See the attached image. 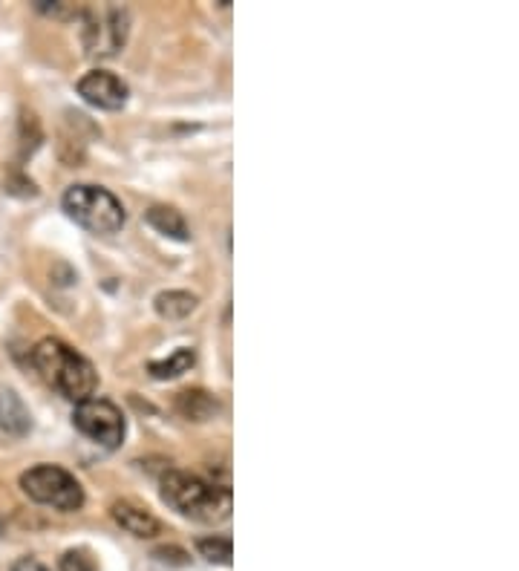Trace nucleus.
<instances>
[{"label": "nucleus", "mask_w": 519, "mask_h": 571, "mask_svg": "<svg viewBox=\"0 0 519 571\" xmlns=\"http://www.w3.org/2000/svg\"><path fill=\"white\" fill-rule=\"evenodd\" d=\"M145 220H148L150 228H156L159 234H165L171 240H179V243H185L191 237L185 217L176 208H171V205H150L148 211H145Z\"/></svg>", "instance_id": "9d476101"}, {"label": "nucleus", "mask_w": 519, "mask_h": 571, "mask_svg": "<svg viewBox=\"0 0 519 571\" xmlns=\"http://www.w3.org/2000/svg\"><path fill=\"white\" fill-rule=\"evenodd\" d=\"M3 531H6V525H3V520H0V537H3Z\"/></svg>", "instance_id": "6ab92c4d"}, {"label": "nucleus", "mask_w": 519, "mask_h": 571, "mask_svg": "<svg viewBox=\"0 0 519 571\" xmlns=\"http://www.w3.org/2000/svg\"><path fill=\"white\" fill-rule=\"evenodd\" d=\"M21 491L32 502L52 505L58 511H78L84 505V488L73 473L58 465H35L21 473Z\"/></svg>", "instance_id": "20e7f679"}, {"label": "nucleus", "mask_w": 519, "mask_h": 571, "mask_svg": "<svg viewBox=\"0 0 519 571\" xmlns=\"http://www.w3.org/2000/svg\"><path fill=\"white\" fill-rule=\"evenodd\" d=\"M162 499L182 517L199 522H223L231 514V491L188 471H168L162 476Z\"/></svg>", "instance_id": "f03ea898"}, {"label": "nucleus", "mask_w": 519, "mask_h": 571, "mask_svg": "<svg viewBox=\"0 0 519 571\" xmlns=\"http://www.w3.org/2000/svg\"><path fill=\"white\" fill-rule=\"evenodd\" d=\"M176 410L188 419V422H208L220 413V401L205 393V390H185L176 398Z\"/></svg>", "instance_id": "9b49d317"}, {"label": "nucleus", "mask_w": 519, "mask_h": 571, "mask_svg": "<svg viewBox=\"0 0 519 571\" xmlns=\"http://www.w3.org/2000/svg\"><path fill=\"white\" fill-rule=\"evenodd\" d=\"M153 557H159V560H165V563H176V566H185V563H188V554H185L182 548H156Z\"/></svg>", "instance_id": "f3484780"}, {"label": "nucleus", "mask_w": 519, "mask_h": 571, "mask_svg": "<svg viewBox=\"0 0 519 571\" xmlns=\"http://www.w3.org/2000/svg\"><path fill=\"white\" fill-rule=\"evenodd\" d=\"M32 364L38 373L44 375V381L50 387H55L61 396L70 398L75 404L96 393L99 375L93 370V364L58 338L38 341L32 349Z\"/></svg>", "instance_id": "f257e3e1"}, {"label": "nucleus", "mask_w": 519, "mask_h": 571, "mask_svg": "<svg viewBox=\"0 0 519 571\" xmlns=\"http://www.w3.org/2000/svg\"><path fill=\"white\" fill-rule=\"evenodd\" d=\"M194 349H176L171 358L165 361H150L148 373L159 381H168V378H179L182 373H188L194 367Z\"/></svg>", "instance_id": "ddd939ff"}, {"label": "nucleus", "mask_w": 519, "mask_h": 571, "mask_svg": "<svg viewBox=\"0 0 519 571\" xmlns=\"http://www.w3.org/2000/svg\"><path fill=\"white\" fill-rule=\"evenodd\" d=\"M12 571H50L41 560H35V557H21L15 566H12Z\"/></svg>", "instance_id": "a211bd4d"}, {"label": "nucleus", "mask_w": 519, "mask_h": 571, "mask_svg": "<svg viewBox=\"0 0 519 571\" xmlns=\"http://www.w3.org/2000/svg\"><path fill=\"white\" fill-rule=\"evenodd\" d=\"M75 427L101 447H119L124 442V416L122 410L107 398L90 396L75 404Z\"/></svg>", "instance_id": "423d86ee"}, {"label": "nucleus", "mask_w": 519, "mask_h": 571, "mask_svg": "<svg viewBox=\"0 0 519 571\" xmlns=\"http://www.w3.org/2000/svg\"><path fill=\"white\" fill-rule=\"evenodd\" d=\"M197 551L208 563H217V566H228L234 557V546L225 537H199Z\"/></svg>", "instance_id": "4468645a"}, {"label": "nucleus", "mask_w": 519, "mask_h": 571, "mask_svg": "<svg viewBox=\"0 0 519 571\" xmlns=\"http://www.w3.org/2000/svg\"><path fill=\"white\" fill-rule=\"evenodd\" d=\"M64 211L81 228H87L93 234H116V231H122L124 220H127L124 205L116 194H110L101 185H87V182L67 188Z\"/></svg>", "instance_id": "7ed1b4c3"}, {"label": "nucleus", "mask_w": 519, "mask_h": 571, "mask_svg": "<svg viewBox=\"0 0 519 571\" xmlns=\"http://www.w3.org/2000/svg\"><path fill=\"white\" fill-rule=\"evenodd\" d=\"M84 47L90 55H116L130 32V12L124 6L84 9Z\"/></svg>", "instance_id": "39448f33"}, {"label": "nucleus", "mask_w": 519, "mask_h": 571, "mask_svg": "<svg viewBox=\"0 0 519 571\" xmlns=\"http://www.w3.org/2000/svg\"><path fill=\"white\" fill-rule=\"evenodd\" d=\"M35 6H38V12H44V15H50V18H58V21L78 15V9L70 6V3H47V0H38Z\"/></svg>", "instance_id": "dca6fc26"}, {"label": "nucleus", "mask_w": 519, "mask_h": 571, "mask_svg": "<svg viewBox=\"0 0 519 571\" xmlns=\"http://www.w3.org/2000/svg\"><path fill=\"white\" fill-rule=\"evenodd\" d=\"M0 430L15 439L32 430V413L12 387H0Z\"/></svg>", "instance_id": "1a4fd4ad"}, {"label": "nucleus", "mask_w": 519, "mask_h": 571, "mask_svg": "<svg viewBox=\"0 0 519 571\" xmlns=\"http://www.w3.org/2000/svg\"><path fill=\"white\" fill-rule=\"evenodd\" d=\"M197 303H199L197 295L182 292V289L162 292V295H156V300H153L156 315H159L162 321H182V318H188V315L197 309Z\"/></svg>", "instance_id": "f8f14e48"}, {"label": "nucleus", "mask_w": 519, "mask_h": 571, "mask_svg": "<svg viewBox=\"0 0 519 571\" xmlns=\"http://www.w3.org/2000/svg\"><path fill=\"white\" fill-rule=\"evenodd\" d=\"M78 96L87 101V104H93V107H99V110H122L124 104H127V96H130V90H127V84H124L119 75L107 73V70H90V73H84L78 78Z\"/></svg>", "instance_id": "0eeeda50"}, {"label": "nucleus", "mask_w": 519, "mask_h": 571, "mask_svg": "<svg viewBox=\"0 0 519 571\" xmlns=\"http://www.w3.org/2000/svg\"><path fill=\"white\" fill-rule=\"evenodd\" d=\"M61 571H99V563L96 557L87 551V548H70L61 554Z\"/></svg>", "instance_id": "2eb2a0df"}, {"label": "nucleus", "mask_w": 519, "mask_h": 571, "mask_svg": "<svg viewBox=\"0 0 519 571\" xmlns=\"http://www.w3.org/2000/svg\"><path fill=\"white\" fill-rule=\"evenodd\" d=\"M110 514H113V520L119 522L127 534H133V537H139V540H150V537H156V534L162 531L159 520L150 514L148 508H142V505H136V502H127V499L113 502Z\"/></svg>", "instance_id": "6e6552de"}]
</instances>
